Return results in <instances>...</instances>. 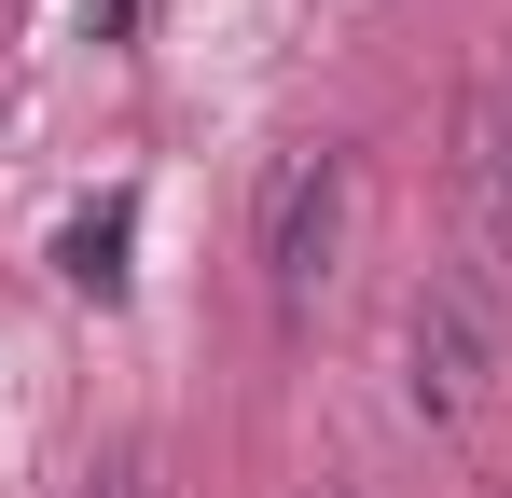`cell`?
I'll return each instance as SVG.
<instances>
[{
	"mask_svg": "<svg viewBox=\"0 0 512 498\" xmlns=\"http://www.w3.org/2000/svg\"><path fill=\"white\" fill-rule=\"evenodd\" d=\"M499 236H512V139H499Z\"/></svg>",
	"mask_w": 512,
	"mask_h": 498,
	"instance_id": "obj_5",
	"label": "cell"
},
{
	"mask_svg": "<svg viewBox=\"0 0 512 498\" xmlns=\"http://www.w3.org/2000/svg\"><path fill=\"white\" fill-rule=\"evenodd\" d=\"M84 498H153V471H139V457H111V471H97Z\"/></svg>",
	"mask_w": 512,
	"mask_h": 498,
	"instance_id": "obj_4",
	"label": "cell"
},
{
	"mask_svg": "<svg viewBox=\"0 0 512 498\" xmlns=\"http://www.w3.org/2000/svg\"><path fill=\"white\" fill-rule=\"evenodd\" d=\"M346 208H360V166L333 139L277 166V194H263V305L277 319H319V291H333V263H346Z\"/></svg>",
	"mask_w": 512,
	"mask_h": 498,
	"instance_id": "obj_2",
	"label": "cell"
},
{
	"mask_svg": "<svg viewBox=\"0 0 512 498\" xmlns=\"http://www.w3.org/2000/svg\"><path fill=\"white\" fill-rule=\"evenodd\" d=\"M125 236H139V208H125V194H111V208H84V222H70V236H56V263H70V277H84V291H125Z\"/></svg>",
	"mask_w": 512,
	"mask_h": 498,
	"instance_id": "obj_3",
	"label": "cell"
},
{
	"mask_svg": "<svg viewBox=\"0 0 512 498\" xmlns=\"http://www.w3.org/2000/svg\"><path fill=\"white\" fill-rule=\"evenodd\" d=\"M485 374H499V277L485 263H443L416 291V319H402V402L429 429H457V415L485 402Z\"/></svg>",
	"mask_w": 512,
	"mask_h": 498,
	"instance_id": "obj_1",
	"label": "cell"
}]
</instances>
